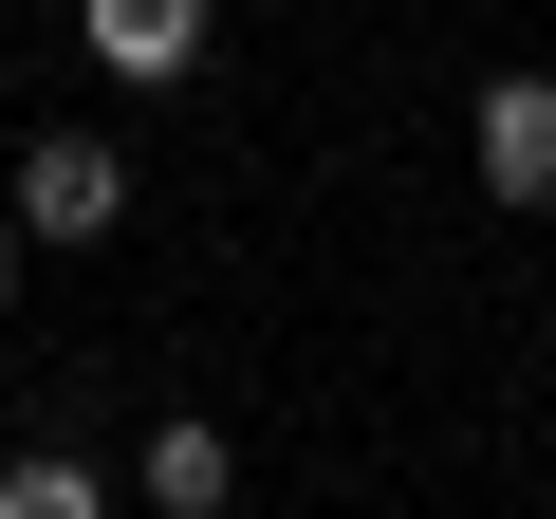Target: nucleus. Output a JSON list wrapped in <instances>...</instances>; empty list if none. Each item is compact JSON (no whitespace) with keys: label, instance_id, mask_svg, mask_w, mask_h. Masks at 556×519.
<instances>
[{"label":"nucleus","instance_id":"423d86ee","mask_svg":"<svg viewBox=\"0 0 556 519\" xmlns=\"http://www.w3.org/2000/svg\"><path fill=\"white\" fill-rule=\"evenodd\" d=\"M0 316H20V204H0Z\"/></svg>","mask_w":556,"mask_h":519},{"label":"nucleus","instance_id":"f257e3e1","mask_svg":"<svg viewBox=\"0 0 556 519\" xmlns=\"http://www.w3.org/2000/svg\"><path fill=\"white\" fill-rule=\"evenodd\" d=\"M0 204H20V241H112V223H130V167H112L93 130H38Z\"/></svg>","mask_w":556,"mask_h":519},{"label":"nucleus","instance_id":"f03ea898","mask_svg":"<svg viewBox=\"0 0 556 519\" xmlns=\"http://www.w3.org/2000/svg\"><path fill=\"white\" fill-rule=\"evenodd\" d=\"M464 149H482V204H556V75H482V112H464Z\"/></svg>","mask_w":556,"mask_h":519},{"label":"nucleus","instance_id":"7ed1b4c3","mask_svg":"<svg viewBox=\"0 0 556 519\" xmlns=\"http://www.w3.org/2000/svg\"><path fill=\"white\" fill-rule=\"evenodd\" d=\"M75 38L149 93V75H186V56H204V0H75Z\"/></svg>","mask_w":556,"mask_h":519},{"label":"nucleus","instance_id":"39448f33","mask_svg":"<svg viewBox=\"0 0 556 519\" xmlns=\"http://www.w3.org/2000/svg\"><path fill=\"white\" fill-rule=\"evenodd\" d=\"M0 519H112V482L75 445H0Z\"/></svg>","mask_w":556,"mask_h":519},{"label":"nucleus","instance_id":"20e7f679","mask_svg":"<svg viewBox=\"0 0 556 519\" xmlns=\"http://www.w3.org/2000/svg\"><path fill=\"white\" fill-rule=\"evenodd\" d=\"M130 482H149V519H223V482H241V445H223V427H204V408H167V427H149V464H130Z\"/></svg>","mask_w":556,"mask_h":519}]
</instances>
